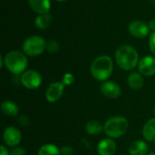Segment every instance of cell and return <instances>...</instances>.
<instances>
[{
	"label": "cell",
	"instance_id": "28",
	"mask_svg": "<svg viewBox=\"0 0 155 155\" xmlns=\"http://www.w3.org/2000/svg\"><path fill=\"white\" fill-rule=\"evenodd\" d=\"M148 26H149L150 30H152L153 32L155 31V19H153V20H151V21L149 22Z\"/></svg>",
	"mask_w": 155,
	"mask_h": 155
},
{
	"label": "cell",
	"instance_id": "12",
	"mask_svg": "<svg viewBox=\"0 0 155 155\" xmlns=\"http://www.w3.org/2000/svg\"><path fill=\"white\" fill-rule=\"evenodd\" d=\"M117 144L112 138H104L97 144V153L99 155H114L116 152Z\"/></svg>",
	"mask_w": 155,
	"mask_h": 155
},
{
	"label": "cell",
	"instance_id": "9",
	"mask_svg": "<svg viewBox=\"0 0 155 155\" xmlns=\"http://www.w3.org/2000/svg\"><path fill=\"white\" fill-rule=\"evenodd\" d=\"M100 91L104 96L109 99H117L122 94V89L120 85L114 81H105L102 83Z\"/></svg>",
	"mask_w": 155,
	"mask_h": 155
},
{
	"label": "cell",
	"instance_id": "29",
	"mask_svg": "<svg viewBox=\"0 0 155 155\" xmlns=\"http://www.w3.org/2000/svg\"><path fill=\"white\" fill-rule=\"evenodd\" d=\"M146 155H155V153H148Z\"/></svg>",
	"mask_w": 155,
	"mask_h": 155
},
{
	"label": "cell",
	"instance_id": "30",
	"mask_svg": "<svg viewBox=\"0 0 155 155\" xmlns=\"http://www.w3.org/2000/svg\"><path fill=\"white\" fill-rule=\"evenodd\" d=\"M55 1H58V2H65V1H68V0H55Z\"/></svg>",
	"mask_w": 155,
	"mask_h": 155
},
{
	"label": "cell",
	"instance_id": "26",
	"mask_svg": "<svg viewBox=\"0 0 155 155\" xmlns=\"http://www.w3.org/2000/svg\"><path fill=\"white\" fill-rule=\"evenodd\" d=\"M17 121H18V124H20V126H22V127L27 126L29 124V123H30L29 122V118L27 116H25V115H20L18 117Z\"/></svg>",
	"mask_w": 155,
	"mask_h": 155
},
{
	"label": "cell",
	"instance_id": "3",
	"mask_svg": "<svg viewBox=\"0 0 155 155\" xmlns=\"http://www.w3.org/2000/svg\"><path fill=\"white\" fill-rule=\"evenodd\" d=\"M129 129L128 120L121 115L109 118L104 124V133L107 137L117 139L124 136Z\"/></svg>",
	"mask_w": 155,
	"mask_h": 155
},
{
	"label": "cell",
	"instance_id": "18",
	"mask_svg": "<svg viewBox=\"0 0 155 155\" xmlns=\"http://www.w3.org/2000/svg\"><path fill=\"white\" fill-rule=\"evenodd\" d=\"M52 19H53V17L50 13L38 15L35 19V25L36 26V28H38L40 30L46 29L50 25Z\"/></svg>",
	"mask_w": 155,
	"mask_h": 155
},
{
	"label": "cell",
	"instance_id": "4",
	"mask_svg": "<svg viewBox=\"0 0 155 155\" xmlns=\"http://www.w3.org/2000/svg\"><path fill=\"white\" fill-rule=\"evenodd\" d=\"M5 66L14 74H22L26 71L28 60L26 54L20 51H11L4 56Z\"/></svg>",
	"mask_w": 155,
	"mask_h": 155
},
{
	"label": "cell",
	"instance_id": "10",
	"mask_svg": "<svg viewBox=\"0 0 155 155\" xmlns=\"http://www.w3.org/2000/svg\"><path fill=\"white\" fill-rule=\"evenodd\" d=\"M64 84L62 82H54L51 84L45 91V99L48 103L57 102L64 91Z\"/></svg>",
	"mask_w": 155,
	"mask_h": 155
},
{
	"label": "cell",
	"instance_id": "1",
	"mask_svg": "<svg viewBox=\"0 0 155 155\" xmlns=\"http://www.w3.org/2000/svg\"><path fill=\"white\" fill-rule=\"evenodd\" d=\"M115 61L117 65L125 71H131L138 66L139 54L136 49L128 45H123L115 52Z\"/></svg>",
	"mask_w": 155,
	"mask_h": 155
},
{
	"label": "cell",
	"instance_id": "21",
	"mask_svg": "<svg viewBox=\"0 0 155 155\" xmlns=\"http://www.w3.org/2000/svg\"><path fill=\"white\" fill-rule=\"evenodd\" d=\"M46 50L51 54H54L59 50V44L55 40H50L46 43Z\"/></svg>",
	"mask_w": 155,
	"mask_h": 155
},
{
	"label": "cell",
	"instance_id": "17",
	"mask_svg": "<svg viewBox=\"0 0 155 155\" xmlns=\"http://www.w3.org/2000/svg\"><path fill=\"white\" fill-rule=\"evenodd\" d=\"M1 111L4 114L7 116H17L19 114V106L16 104V103L10 101V100H5L1 104Z\"/></svg>",
	"mask_w": 155,
	"mask_h": 155
},
{
	"label": "cell",
	"instance_id": "15",
	"mask_svg": "<svg viewBox=\"0 0 155 155\" xmlns=\"http://www.w3.org/2000/svg\"><path fill=\"white\" fill-rule=\"evenodd\" d=\"M149 147L145 141L137 140L131 143L128 152L129 155H146L148 153Z\"/></svg>",
	"mask_w": 155,
	"mask_h": 155
},
{
	"label": "cell",
	"instance_id": "32",
	"mask_svg": "<svg viewBox=\"0 0 155 155\" xmlns=\"http://www.w3.org/2000/svg\"><path fill=\"white\" fill-rule=\"evenodd\" d=\"M125 155H127V154H125ZM128 155H129V154H128Z\"/></svg>",
	"mask_w": 155,
	"mask_h": 155
},
{
	"label": "cell",
	"instance_id": "22",
	"mask_svg": "<svg viewBox=\"0 0 155 155\" xmlns=\"http://www.w3.org/2000/svg\"><path fill=\"white\" fill-rule=\"evenodd\" d=\"M74 82V76L73 74H71V73H65V74L63 75L62 83H63L65 86L71 85Z\"/></svg>",
	"mask_w": 155,
	"mask_h": 155
},
{
	"label": "cell",
	"instance_id": "31",
	"mask_svg": "<svg viewBox=\"0 0 155 155\" xmlns=\"http://www.w3.org/2000/svg\"><path fill=\"white\" fill-rule=\"evenodd\" d=\"M154 114H155V107H154Z\"/></svg>",
	"mask_w": 155,
	"mask_h": 155
},
{
	"label": "cell",
	"instance_id": "14",
	"mask_svg": "<svg viewBox=\"0 0 155 155\" xmlns=\"http://www.w3.org/2000/svg\"><path fill=\"white\" fill-rule=\"evenodd\" d=\"M31 9L38 15L49 13L51 8L50 0H28Z\"/></svg>",
	"mask_w": 155,
	"mask_h": 155
},
{
	"label": "cell",
	"instance_id": "5",
	"mask_svg": "<svg viewBox=\"0 0 155 155\" xmlns=\"http://www.w3.org/2000/svg\"><path fill=\"white\" fill-rule=\"evenodd\" d=\"M22 48L27 56H37L46 49V42L39 35H32L24 41Z\"/></svg>",
	"mask_w": 155,
	"mask_h": 155
},
{
	"label": "cell",
	"instance_id": "23",
	"mask_svg": "<svg viewBox=\"0 0 155 155\" xmlns=\"http://www.w3.org/2000/svg\"><path fill=\"white\" fill-rule=\"evenodd\" d=\"M10 155H26V151L24 147L16 146L11 149Z\"/></svg>",
	"mask_w": 155,
	"mask_h": 155
},
{
	"label": "cell",
	"instance_id": "20",
	"mask_svg": "<svg viewBox=\"0 0 155 155\" xmlns=\"http://www.w3.org/2000/svg\"><path fill=\"white\" fill-rule=\"evenodd\" d=\"M37 155H61L60 148H58L55 144L46 143L39 148Z\"/></svg>",
	"mask_w": 155,
	"mask_h": 155
},
{
	"label": "cell",
	"instance_id": "8",
	"mask_svg": "<svg viewBox=\"0 0 155 155\" xmlns=\"http://www.w3.org/2000/svg\"><path fill=\"white\" fill-rule=\"evenodd\" d=\"M129 33L136 38H145L149 35L150 28L146 23L142 20H134L128 25Z\"/></svg>",
	"mask_w": 155,
	"mask_h": 155
},
{
	"label": "cell",
	"instance_id": "27",
	"mask_svg": "<svg viewBox=\"0 0 155 155\" xmlns=\"http://www.w3.org/2000/svg\"><path fill=\"white\" fill-rule=\"evenodd\" d=\"M0 154L1 155H10V151L7 149V146L1 145L0 146Z\"/></svg>",
	"mask_w": 155,
	"mask_h": 155
},
{
	"label": "cell",
	"instance_id": "6",
	"mask_svg": "<svg viewBox=\"0 0 155 155\" xmlns=\"http://www.w3.org/2000/svg\"><path fill=\"white\" fill-rule=\"evenodd\" d=\"M20 81L25 88L28 90H35L41 86L43 77L37 71L29 69L21 74Z\"/></svg>",
	"mask_w": 155,
	"mask_h": 155
},
{
	"label": "cell",
	"instance_id": "7",
	"mask_svg": "<svg viewBox=\"0 0 155 155\" xmlns=\"http://www.w3.org/2000/svg\"><path fill=\"white\" fill-rule=\"evenodd\" d=\"M3 141L7 147H16L22 141V134L20 130L15 126H7L3 132Z\"/></svg>",
	"mask_w": 155,
	"mask_h": 155
},
{
	"label": "cell",
	"instance_id": "19",
	"mask_svg": "<svg viewBox=\"0 0 155 155\" xmlns=\"http://www.w3.org/2000/svg\"><path fill=\"white\" fill-rule=\"evenodd\" d=\"M85 132L89 135H98L104 132V124L97 120H91L85 124Z\"/></svg>",
	"mask_w": 155,
	"mask_h": 155
},
{
	"label": "cell",
	"instance_id": "25",
	"mask_svg": "<svg viewBox=\"0 0 155 155\" xmlns=\"http://www.w3.org/2000/svg\"><path fill=\"white\" fill-rule=\"evenodd\" d=\"M61 155H73L74 153V150L71 146H63L60 148Z\"/></svg>",
	"mask_w": 155,
	"mask_h": 155
},
{
	"label": "cell",
	"instance_id": "16",
	"mask_svg": "<svg viewBox=\"0 0 155 155\" xmlns=\"http://www.w3.org/2000/svg\"><path fill=\"white\" fill-rule=\"evenodd\" d=\"M142 134L146 142L155 143V118H152L145 123Z\"/></svg>",
	"mask_w": 155,
	"mask_h": 155
},
{
	"label": "cell",
	"instance_id": "24",
	"mask_svg": "<svg viewBox=\"0 0 155 155\" xmlns=\"http://www.w3.org/2000/svg\"><path fill=\"white\" fill-rule=\"evenodd\" d=\"M149 48L151 53L155 56V31H153L151 35H150V39H149Z\"/></svg>",
	"mask_w": 155,
	"mask_h": 155
},
{
	"label": "cell",
	"instance_id": "13",
	"mask_svg": "<svg viewBox=\"0 0 155 155\" xmlns=\"http://www.w3.org/2000/svg\"><path fill=\"white\" fill-rule=\"evenodd\" d=\"M127 83L129 87L134 91H139L144 86L143 75L138 72H133L128 75Z\"/></svg>",
	"mask_w": 155,
	"mask_h": 155
},
{
	"label": "cell",
	"instance_id": "2",
	"mask_svg": "<svg viewBox=\"0 0 155 155\" xmlns=\"http://www.w3.org/2000/svg\"><path fill=\"white\" fill-rule=\"evenodd\" d=\"M90 70L92 76L95 80L104 83L113 74L114 62L109 55H100L93 61Z\"/></svg>",
	"mask_w": 155,
	"mask_h": 155
},
{
	"label": "cell",
	"instance_id": "11",
	"mask_svg": "<svg viewBox=\"0 0 155 155\" xmlns=\"http://www.w3.org/2000/svg\"><path fill=\"white\" fill-rule=\"evenodd\" d=\"M138 71L143 76H153L155 74V57L147 55L143 57L138 64Z\"/></svg>",
	"mask_w": 155,
	"mask_h": 155
}]
</instances>
